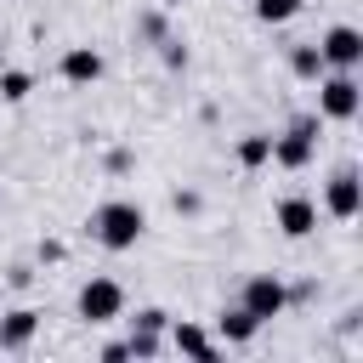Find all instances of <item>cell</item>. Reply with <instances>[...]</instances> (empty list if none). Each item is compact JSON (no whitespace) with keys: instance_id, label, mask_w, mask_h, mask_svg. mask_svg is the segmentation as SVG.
I'll list each match as a JSON object with an SVG mask.
<instances>
[{"instance_id":"6da1fadb","label":"cell","mask_w":363,"mask_h":363,"mask_svg":"<svg viewBox=\"0 0 363 363\" xmlns=\"http://www.w3.org/2000/svg\"><path fill=\"white\" fill-rule=\"evenodd\" d=\"M85 227H91V238H96L102 250L119 255V250H136V238L147 233V210H142L136 199H102Z\"/></svg>"},{"instance_id":"7a4b0ae2","label":"cell","mask_w":363,"mask_h":363,"mask_svg":"<svg viewBox=\"0 0 363 363\" xmlns=\"http://www.w3.org/2000/svg\"><path fill=\"white\" fill-rule=\"evenodd\" d=\"M318 130H323L318 113H295V119L272 136V164H278V170H306V164L318 159Z\"/></svg>"},{"instance_id":"3957f363","label":"cell","mask_w":363,"mask_h":363,"mask_svg":"<svg viewBox=\"0 0 363 363\" xmlns=\"http://www.w3.org/2000/svg\"><path fill=\"white\" fill-rule=\"evenodd\" d=\"M312 85H318V119H335V125L357 119V108H363V85H357V74H346V68H323Z\"/></svg>"},{"instance_id":"277c9868","label":"cell","mask_w":363,"mask_h":363,"mask_svg":"<svg viewBox=\"0 0 363 363\" xmlns=\"http://www.w3.org/2000/svg\"><path fill=\"white\" fill-rule=\"evenodd\" d=\"M238 306H244L255 323H272V318L289 312V284H284L278 272H250L244 289H238Z\"/></svg>"},{"instance_id":"5b68a950","label":"cell","mask_w":363,"mask_h":363,"mask_svg":"<svg viewBox=\"0 0 363 363\" xmlns=\"http://www.w3.org/2000/svg\"><path fill=\"white\" fill-rule=\"evenodd\" d=\"M74 312H79V323H91V329L125 318V284H119V278H85L79 295H74Z\"/></svg>"},{"instance_id":"8992f818","label":"cell","mask_w":363,"mask_h":363,"mask_svg":"<svg viewBox=\"0 0 363 363\" xmlns=\"http://www.w3.org/2000/svg\"><path fill=\"white\" fill-rule=\"evenodd\" d=\"M318 57H323V68H346V74H357V68H363V28H352V23L323 28Z\"/></svg>"},{"instance_id":"52a82bcc","label":"cell","mask_w":363,"mask_h":363,"mask_svg":"<svg viewBox=\"0 0 363 363\" xmlns=\"http://www.w3.org/2000/svg\"><path fill=\"white\" fill-rule=\"evenodd\" d=\"M323 210L335 221H357V210H363V176H357V164H340L323 182Z\"/></svg>"},{"instance_id":"ba28073f","label":"cell","mask_w":363,"mask_h":363,"mask_svg":"<svg viewBox=\"0 0 363 363\" xmlns=\"http://www.w3.org/2000/svg\"><path fill=\"white\" fill-rule=\"evenodd\" d=\"M272 221H278V233L284 238H312L318 233V199H306V193H289V199H278V210H272Z\"/></svg>"},{"instance_id":"9c48e42d","label":"cell","mask_w":363,"mask_h":363,"mask_svg":"<svg viewBox=\"0 0 363 363\" xmlns=\"http://www.w3.org/2000/svg\"><path fill=\"white\" fill-rule=\"evenodd\" d=\"M57 74H62L68 85H96V79H102V51H96V45H68V51L57 57Z\"/></svg>"},{"instance_id":"30bf717a","label":"cell","mask_w":363,"mask_h":363,"mask_svg":"<svg viewBox=\"0 0 363 363\" xmlns=\"http://www.w3.org/2000/svg\"><path fill=\"white\" fill-rule=\"evenodd\" d=\"M34 335H40V312H34V306H11V312H0V352H23Z\"/></svg>"},{"instance_id":"8fae6325","label":"cell","mask_w":363,"mask_h":363,"mask_svg":"<svg viewBox=\"0 0 363 363\" xmlns=\"http://www.w3.org/2000/svg\"><path fill=\"white\" fill-rule=\"evenodd\" d=\"M164 329H170V346H176V352H187V357H204V363H210V357H221V346H216V340H210L199 323H187V318H170Z\"/></svg>"},{"instance_id":"7c38bea8","label":"cell","mask_w":363,"mask_h":363,"mask_svg":"<svg viewBox=\"0 0 363 363\" xmlns=\"http://www.w3.org/2000/svg\"><path fill=\"white\" fill-rule=\"evenodd\" d=\"M216 329H221V346H250V340L261 335V323H255V318H250L244 306H221Z\"/></svg>"},{"instance_id":"4fadbf2b","label":"cell","mask_w":363,"mask_h":363,"mask_svg":"<svg viewBox=\"0 0 363 363\" xmlns=\"http://www.w3.org/2000/svg\"><path fill=\"white\" fill-rule=\"evenodd\" d=\"M233 159H238L244 170H261V164H272V136H267V130H250V136H238Z\"/></svg>"},{"instance_id":"5bb4252c","label":"cell","mask_w":363,"mask_h":363,"mask_svg":"<svg viewBox=\"0 0 363 363\" xmlns=\"http://www.w3.org/2000/svg\"><path fill=\"white\" fill-rule=\"evenodd\" d=\"M289 74H295V79H306V85H312V79L323 74V57H318V40H301V45H289Z\"/></svg>"},{"instance_id":"9a60e30c","label":"cell","mask_w":363,"mask_h":363,"mask_svg":"<svg viewBox=\"0 0 363 363\" xmlns=\"http://www.w3.org/2000/svg\"><path fill=\"white\" fill-rule=\"evenodd\" d=\"M125 352H130L136 363H147V357L164 352V335H153V329H130V335H125Z\"/></svg>"},{"instance_id":"2e32d148","label":"cell","mask_w":363,"mask_h":363,"mask_svg":"<svg viewBox=\"0 0 363 363\" xmlns=\"http://www.w3.org/2000/svg\"><path fill=\"white\" fill-rule=\"evenodd\" d=\"M34 91V74L28 68H0V102H23Z\"/></svg>"},{"instance_id":"e0dca14e","label":"cell","mask_w":363,"mask_h":363,"mask_svg":"<svg viewBox=\"0 0 363 363\" xmlns=\"http://www.w3.org/2000/svg\"><path fill=\"white\" fill-rule=\"evenodd\" d=\"M301 6H306V0H255V17H261L267 28H278V23L301 17Z\"/></svg>"},{"instance_id":"ac0fdd59","label":"cell","mask_w":363,"mask_h":363,"mask_svg":"<svg viewBox=\"0 0 363 363\" xmlns=\"http://www.w3.org/2000/svg\"><path fill=\"white\" fill-rule=\"evenodd\" d=\"M102 170H108V176H130V170H136V153H130V147H108V153H102Z\"/></svg>"},{"instance_id":"d6986e66","label":"cell","mask_w":363,"mask_h":363,"mask_svg":"<svg viewBox=\"0 0 363 363\" xmlns=\"http://www.w3.org/2000/svg\"><path fill=\"white\" fill-rule=\"evenodd\" d=\"M159 57H164V68H176V74L187 68V45H182L176 34H164V40H159Z\"/></svg>"},{"instance_id":"ffe728a7","label":"cell","mask_w":363,"mask_h":363,"mask_svg":"<svg viewBox=\"0 0 363 363\" xmlns=\"http://www.w3.org/2000/svg\"><path fill=\"white\" fill-rule=\"evenodd\" d=\"M164 323H170V312H164V306H142V312L130 318V329H153V335H164Z\"/></svg>"},{"instance_id":"44dd1931","label":"cell","mask_w":363,"mask_h":363,"mask_svg":"<svg viewBox=\"0 0 363 363\" xmlns=\"http://www.w3.org/2000/svg\"><path fill=\"white\" fill-rule=\"evenodd\" d=\"M136 34L159 45V40H164V11H142V23H136Z\"/></svg>"},{"instance_id":"7402d4cb","label":"cell","mask_w":363,"mask_h":363,"mask_svg":"<svg viewBox=\"0 0 363 363\" xmlns=\"http://www.w3.org/2000/svg\"><path fill=\"white\" fill-rule=\"evenodd\" d=\"M170 204H176V216H199V210H204V193H193V187H176V199H170Z\"/></svg>"},{"instance_id":"603a6c76","label":"cell","mask_w":363,"mask_h":363,"mask_svg":"<svg viewBox=\"0 0 363 363\" xmlns=\"http://www.w3.org/2000/svg\"><path fill=\"white\" fill-rule=\"evenodd\" d=\"M62 255H68V250H62V238H40V261H45V267H57Z\"/></svg>"},{"instance_id":"cb8c5ba5","label":"cell","mask_w":363,"mask_h":363,"mask_svg":"<svg viewBox=\"0 0 363 363\" xmlns=\"http://www.w3.org/2000/svg\"><path fill=\"white\" fill-rule=\"evenodd\" d=\"M6 284H11V289H28V284H34V267H11Z\"/></svg>"},{"instance_id":"d4e9b609","label":"cell","mask_w":363,"mask_h":363,"mask_svg":"<svg viewBox=\"0 0 363 363\" xmlns=\"http://www.w3.org/2000/svg\"><path fill=\"white\" fill-rule=\"evenodd\" d=\"M96 357H102V363H125V357H130V352H125V340H108V346H102V352H96Z\"/></svg>"}]
</instances>
